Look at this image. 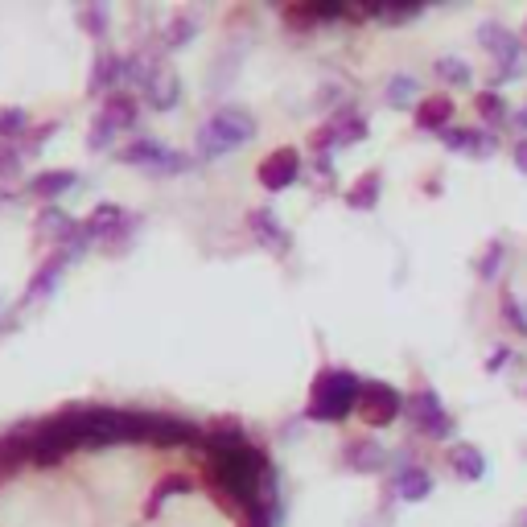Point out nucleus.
<instances>
[{"label": "nucleus", "instance_id": "f257e3e1", "mask_svg": "<svg viewBox=\"0 0 527 527\" xmlns=\"http://www.w3.org/2000/svg\"><path fill=\"white\" fill-rule=\"evenodd\" d=\"M206 470V486L223 499L227 511H243L248 515L260 499H264V486L272 478L268 470V453L260 445H235V449H210L202 458Z\"/></svg>", "mask_w": 527, "mask_h": 527}, {"label": "nucleus", "instance_id": "f03ea898", "mask_svg": "<svg viewBox=\"0 0 527 527\" xmlns=\"http://www.w3.org/2000/svg\"><path fill=\"white\" fill-rule=\"evenodd\" d=\"M359 396H363V383L355 371H342V367H330L313 379L309 388V404H305V416L309 420H322V425H338L350 412H359Z\"/></svg>", "mask_w": 527, "mask_h": 527}, {"label": "nucleus", "instance_id": "7ed1b4c3", "mask_svg": "<svg viewBox=\"0 0 527 527\" xmlns=\"http://www.w3.org/2000/svg\"><path fill=\"white\" fill-rule=\"evenodd\" d=\"M256 124L243 108H219L210 112L198 128V157L202 161H215V157H227L231 149H239L243 140H252Z\"/></svg>", "mask_w": 527, "mask_h": 527}, {"label": "nucleus", "instance_id": "20e7f679", "mask_svg": "<svg viewBox=\"0 0 527 527\" xmlns=\"http://www.w3.org/2000/svg\"><path fill=\"white\" fill-rule=\"evenodd\" d=\"M404 416H408V425L420 433V437H429V441H445L453 433V416L441 408L437 392L433 388H420L404 400Z\"/></svg>", "mask_w": 527, "mask_h": 527}, {"label": "nucleus", "instance_id": "39448f33", "mask_svg": "<svg viewBox=\"0 0 527 527\" xmlns=\"http://www.w3.org/2000/svg\"><path fill=\"white\" fill-rule=\"evenodd\" d=\"M120 161L149 169V173H157V178H169V173H186L190 169L186 153H169V149H161L157 140H149V136H140V140H132L128 149H120Z\"/></svg>", "mask_w": 527, "mask_h": 527}, {"label": "nucleus", "instance_id": "423d86ee", "mask_svg": "<svg viewBox=\"0 0 527 527\" xmlns=\"http://www.w3.org/2000/svg\"><path fill=\"white\" fill-rule=\"evenodd\" d=\"M359 416H363V425L383 429V425H392V420L404 416V396L392 388V383H363Z\"/></svg>", "mask_w": 527, "mask_h": 527}, {"label": "nucleus", "instance_id": "0eeeda50", "mask_svg": "<svg viewBox=\"0 0 527 527\" xmlns=\"http://www.w3.org/2000/svg\"><path fill=\"white\" fill-rule=\"evenodd\" d=\"M478 42H482V50H490V54L499 58V79H515V75H523V70H527V54L515 42L511 29H503V25L490 21V25L478 29Z\"/></svg>", "mask_w": 527, "mask_h": 527}, {"label": "nucleus", "instance_id": "6e6552de", "mask_svg": "<svg viewBox=\"0 0 527 527\" xmlns=\"http://www.w3.org/2000/svg\"><path fill=\"white\" fill-rule=\"evenodd\" d=\"M297 173H301V153H297V149H276V153H268V157L260 161L256 178H260L264 190L280 194V190H289V186L297 182Z\"/></svg>", "mask_w": 527, "mask_h": 527}, {"label": "nucleus", "instance_id": "1a4fd4ad", "mask_svg": "<svg viewBox=\"0 0 527 527\" xmlns=\"http://www.w3.org/2000/svg\"><path fill=\"white\" fill-rule=\"evenodd\" d=\"M149 441L161 445V449H178V445H194V441H202V429L194 425V420L153 412V420H149Z\"/></svg>", "mask_w": 527, "mask_h": 527}, {"label": "nucleus", "instance_id": "9d476101", "mask_svg": "<svg viewBox=\"0 0 527 527\" xmlns=\"http://www.w3.org/2000/svg\"><path fill=\"white\" fill-rule=\"evenodd\" d=\"M248 231L256 235L260 248H268V252H276V256L293 252V235H289L285 223L272 215V210H248Z\"/></svg>", "mask_w": 527, "mask_h": 527}, {"label": "nucleus", "instance_id": "9b49d317", "mask_svg": "<svg viewBox=\"0 0 527 527\" xmlns=\"http://www.w3.org/2000/svg\"><path fill=\"white\" fill-rule=\"evenodd\" d=\"M441 136V145L453 149V153H470V157H490L499 149V140L490 136V132H478V128H458V124H449Z\"/></svg>", "mask_w": 527, "mask_h": 527}, {"label": "nucleus", "instance_id": "f8f14e48", "mask_svg": "<svg viewBox=\"0 0 527 527\" xmlns=\"http://www.w3.org/2000/svg\"><path fill=\"white\" fill-rule=\"evenodd\" d=\"M29 453H33V429L0 433V474H13L21 466H29Z\"/></svg>", "mask_w": 527, "mask_h": 527}, {"label": "nucleus", "instance_id": "ddd939ff", "mask_svg": "<svg viewBox=\"0 0 527 527\" xmlns=\"http://www.w3.org/2000/svg\"><path fill=\"white\" fill-rule=\"evenodd\" d=\"M346 466L355 474H379L383 466H388V449H383L379 441H371V437L350 441L346 445Z\"/></svg>", "mask_w": 527, "mask_h": 527}, {"label": "nucleus", "instance_id": "4468645a", "mask_svg": "<svg viewBox=\"0 0 527 527\" xmlns=\"http://www.w3.org/2000/svg\"><path fill=\"white\" fill-rule=\"evenodd\" d=\"M445 462H449V470L458 474L462 482H478V478L486 474V458H482V449H478V445H466V441L449 445Z\"/></svg>", "mask_w": 527, "mask_h": 527}, {"label": "nucleus", "instance_id": "2eb2a0df", "mask_svg": "<svg viewBox=\"0 0 527 527\" xmlns=\"http://www.w3.org/2000/svg\"><path fill=\"white\" fill-rule=\"evenodd\" d=\"M120 79H128V58H120V54H108L103 50L99 58H95V70H91V91L95 95H116V83Z\"/></svg>", "mask_w": 527, "mask_h": 527}, {"label": "nucleus", "instance_id": "dca6fc26", "mask_svg": "<svg viewBox=\"0 0 527 527\" xmlns=\"http://www.w3.org/2000/svg\"><path fill=\"white\" fill-rule=\"evenodd\" d=\"M412 120H416V128H425V132H445L449 120H453V99H449V95H429V99H420Z\"/></svg>", "mask_w": 527, "mask_h": 527}, {"label": "nucleus", "instance_id": "f3484780", "mask_svg": "<svg viewBox=\"0 0 527 527\" xmlns=\"http://www.w3.org/2000/svg\"><path fill=\"white\" fill-rule=\"evenodd\" d=\"M202 445H206V453L210 449H235V445H248V433H243V425L235 416H223V420H210L202 429Z\"/></svg>", "mask_w": 527, "mask_h": 527}, {"label": "nucleus", "instance_id": "a211bd4d", "mask_svg": "<svg viewBox=\"0 0 527 527\" xmlns=\"http://www.w3.org/2000/svg\"><path fill=\"white\" fill-rule=\"evenodd\" d=\"M99 116L108 120L116 132H124V128H132V124H136V116H140V99H136V95H128V91H116V95L103 99V112H99Z\"/></svg>", "mask_w": 527, "mask_h": 527}, {"label": "nucleus", "instance_id": "6ab92c4d", "mask_svg": "<svg viewBox=\"0 0 527 527\" xmlns=\"http://www.w3.org/2000/svg\"><path fill=\"white\" fill-rule=\"evenodd\" d=\"M66 264H70V260H66L62 252H54V256H50V260H46V264H42L38 272H33V280H29V289H25V301L33 305V301H42V297H50Z\"/></svg>", "mask_w": 527, "mask_h": 527}, {"label": "nucleus", "instance_id": "aec40b11", "mask_svg": "<svg viewBox=\"0 0 527 527\" xmlns=\"http://www.w3.org/2000/svg\"><path fill=\"white\" fill-rule=\"evenodd\" d=\"M124 223H128L124 210H120L116 202H103V206H95V210H91L83 227H87V235H91V239H112Z\"/></svg>", "mask_w": 527, "mask_h": 527}, {"label": "nucleus", "instance_id": "412c9836", "mask_svg": "<svg viewBox=\"0 0 527 527\" xmlns=\"http://www.w3.org/2000/svg\"><path fill=\"white\" fill-rule=\"evenodd\" d=\"M429 490H433V474L425 466H412L408 462V466L396 470V495L400 499H412V503L416 499H429Z\"/></svg>", "mask_w": 527, "mask_h": 527}, {"label": "nucleus", "instance_id": "4be33fe9", "mask_svg": "<svg viewBox=\"0 0 527 527\" xmlns=\"http://www.w3.org/2000/svg\"><path fill=\"white\" fill-rule=\"evenodd\" d=\"M75 182H79V173H70V169H46V173H38V178L29 182V194L42 198V202H50V198H62Z\"/></svg>", "mask_w": 527, "mask_h": 527}, {"label": "nucleus", "instance_id": "5701e85b", "mask_svg": "<svg viewBox=\"0 0 527 527\" xmlns=\"http://www.w3.org/2000/svg\"><path fill=\"white\" fill-rule=\"evenodd\" d=\"M379 190H383L379 169H367L359 182H350V190H346V206H355V210H371V206L379 202Z\"/></svg>", "mask_w": 527, "mask_h": 527}, {"label": "nucleus", "instance_id": "b1692460", "mask_svg": "<svg viewBox=\"0 0 527 527\" xmlns=\"http://www.w3.org/2000/svg\"><path fill=\"white\" fill-rule=\"evenodd\" d=\"M186 490H190V478L186 474H165L157 486H153V499L145 503V515H157L169 499H178V495H186Z\"/></svg>", "mask_w": 527, "mask_h": 527}, {"label": "nucleus", "instance_id": "393cba45", "mask_svg": "<svg viewBox=\"0 0 527 527\" xmlns=\"http://www.w3.org/2000/svg\"><path fill=\"white\" fill-rule=\"evenodd\" d=\"M38 231H42V235H50V239H58V243H66L70 235L79 231V223L70 219V215H62L58 206H46L42 215H38Z\"/></svg>", "mask_w": 527, "mask_h": 527}, {"label": "nucleus", "instance_id": "a878e982", "mask_svg": "<svg viewBox=\"0 0 527 527\" xmlns=\"http://www.w3.org/2000/svg\"><path fill=\"white\" fill-rule=\"evenodd\" d=\"M474 112L486 120V124H503L507 120V103H503V95L499 91H478V99H474Z\"/></svg>", "mask_w": 527, "mask_h": 527}, {"label": "nucleus", "instance_id": "bb28decb", "mask_svg": "<svg viewBox=\"0 0 527 527\" xmlns=\"http://www.w3.org/2000/svg\"><path fill=\"white\" fill-rule=\"evenodd\" d=\"M280 21H285L293 33H309L313 25H318V9L313 5H285L280 9Z\"/></svg>", "mask_w": 527, "mask_h": 527}, {"label": "nucleus", "instance_id": "cd10ccee", "mask_svg": "<svg viewBox=\"0 0 527 527\" xmlns=\"http://www.w3.org/2000/svg\"><path fill=\"white\" fill-rule=\"evenodd\" d=\"M25 132H29V116L21 108H5V112H0V140H5V145L21 140Z\"/></svg>", "mask_w": 527, "mask_h": 527}, {"label": "nucleus", "instance_id": "c85d7f7f", "mask_svg": "<svg viewBox=\"0 0 527 527\" xmlns=\"http://www.w3.org/2000/svg\"><path fill=\"white\" fill-rule=\"evenodd\" d=\"M363 136H367V120L363 116H338L334 120V140H338V145H359Z\"/></svg>", "mask_w": 527, "mask_h": 527}, {"label": "nucleus", "instance_id": "c756f323", "mask_svg": "<svg viewBox=\"0 0 527 527\" xmlns=\"http://www.w3.org/2000/svg\"><path fill=\"white\" fill-rule=\"evenodd\" d=\"M503 256H507L503 239L486 243V252H482V260H478V276H482V280H495V276H499V268H503Z\"/></svg>", "mask_w": 527, "mask_h": 527}, {"label": "nucleus", "instance_id": "7c9ffc66", "mask_svg": "<svg viewBox=\"0 0 527 527\" xmlns=\"http://www.w3.org/2000/svg\"><path fill=\"white\" fill-rule=\"evenodd\" d=\"M79 25H83V33H91V38H103V33H108V9H103V5H83L79 9Z\"/></svg>", "mask_w": 527, "mask_h": 527}, {"label": "nucleus", "instance_id": "2f4dec72", "mask_svg": "<svg viewBox=\"0 0 527 527\" xmlns=\"http://www.w3.org/2000/svg\"><path fill=\"white\" fill-rule=\"evenodd\" d=\"M437 75H441L449 87H466V83H470V66H466L462 58H445V62H437Z\"/></svg>", "mask_w": 527, "mask_h": 527}, {"label": "nucleus", "instance_id": "473e14b6", "mask_svg": "<svg viewBox=\"0 0 527 527\" xmlns=\"http://www.w3.org/2000/svg\"><path fill=\"white\" fill-rule=\"evenodd\" d=\"M420 91V83L412 79V75H396L392 83H388V103H396V108H404V103H412V95Z\"/></svg>", "mask_w": 527, "mask_h": 527}, {"label": "nucleus", "instance_id": "72a5a7b5", "mask_svg": "<svg viewBox=\"0 0 527 527\" xmlns=\"http://www.w3.org/2000/svg\"><path fill=\"white\" fill-rule=\"evenodd\" d=\"M499 309H503V318L515 326V334H527V313H523V305H519V297H515V293H507Z\"/></svg>", "mask_w": 527, "mask_h": 527}, {"label": "nucleus", "instance_id": "f704fd0d", "mask_svg": "<svg viewBox=\"0 0 527 527\" xmlns=\"http://www.w3.org/2000/svg\"><path fill=\"white\" fill-rule=\"evenodd\" d=\"M190 38H194V17H178V21H169L165 46H186Z\"/></svg>", "mask_w": 527, "mask_h": 527}, {"label": "nucleus", "instance_id": "c9c22d12", "mask_svg": "<svg viewBox=\"0 0 527 527\" xmlns=\"http://www.w3.org/2000/svg\"><path fill=\"white\" fill-rule=\"evenodd\" d=\"M13 173H21V153H17V145H5V140H0V182L13 178Z\"/></svg>", "mask_w": 527, "mask_h": 527}, {"label": "nucleus", "instance_id": "e433bc0d", "mask_svg": "<svg viewBox=\"0 0 527 527\" xmlns=\"http://www.w3.org/2000/svg\"><path fill=\"white\" fill-rule=\"evenodd\" d=\"M112 136H116V128H112L108 120H103V116H95V124H91V140H87V145L99 153V149H108V145H112Z\"/></svg>", "mask_w": 527, "mask_h": 527}, {"label": "nucleus", "instance_id": "4c0bfd02", "mask_svg": "<svg viewBox=\"0 0 527 527\" xmlns=\"http://www.w3.org/2000/svg\"><path fill=\"white\" fill-rule=\"evenodd\" d=\"M511 157H515V165L527 173V136H519L515 140V145H511Z\"/></svg>", "mask_w": 527, "mask_h": 527}, {"label": "nucleus", "instance_id": "58836bf2", "mask_svg": "<svg viewBox=\"0 0 527 527\" xmlns=\"http://www.w3.org/2000/svg\"><path fill=\"white\" fill-rule=\"evenodd\" d=\"M503 363H507V350H495V359H490V363H486V367H490V371H499V367H503Z\"/></svg>", "mask_w": 527, "mask_h": 527}, {"label": "nucleus", "instance_id": "ea45409f", "mask_svg": "<svg viewBox=\"0 0 527 527\" xmlns=\"http://www.w3.org/2000/svg\"><path fill=\"white\" fill-rule=\"evenodd\" d=\"M515 128H523V132H527V108H523V112H515Z\"/></svg>", "mask_w": 527, "mask_h": 527}, {"label": "nucleus", "instance_id": "a19ab883", "mask_svg": "<svg viewBox=\"0 0 527 527\" xmlns=\"http://www.w3.org/2000/svg\"><path fill=\"white\" fill-rule=\"evenodd\" d=\"M515 527H527V511H523V515H519V523H515Z\"/></svg>", "mask_w": 527, "mask_h": 527}, {"label": "nucleus", "instance_id": "79ce46f5", "mask_svg": "<svg viewBox=\"0 0 527 527\" xmlns=\"http://www.w3.org/2000/svg\"><path fill=\"white\" fill-rule=\"evenodd\" d=\"M0 482H5V474H0Z\"/></svg>", "mask_w": 527, "mask_h": 527}]
</instances>
